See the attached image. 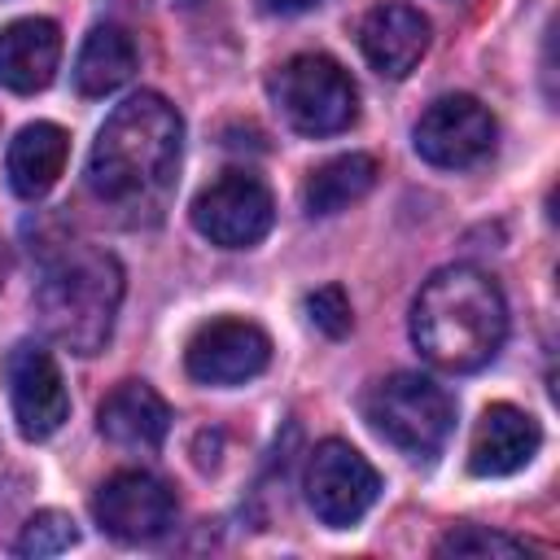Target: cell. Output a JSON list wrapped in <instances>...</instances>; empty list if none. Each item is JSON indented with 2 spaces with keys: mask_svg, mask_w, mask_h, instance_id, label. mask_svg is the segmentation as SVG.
I'll return each instance as SVG.
<instances>
[{
  "mask_svg": "<svg viewBox=\"0 0 560 560\" xmlns=\"http://www.w3.org/2000/svg\"><path fill=\"white\" fill-rule=\"evenodd\" d=\"M136 61H140L136 39L122 26H114V22L92 26L83 48H79V57H74V88H79V96H109V92H118L136 74Z\"/></svg>",
  "mask_w": 560,
  "mask_h": 560,
  "instance_id": "17",
  "label": "cell"
},
{
  "mask_svg": "<svg viewBox=\"0 0 560 560\" xmlns=\"http://www.w3.org/2000/svg\"><path fill=\"white\" fill-rule=\"evenodd\" d=\"M508 337V302L494 276L472 262L438 267L411 302L416 350L446 372L486 368Z\"/></svg>",
  "mask_w": 560,
  "mask_h": 560,
  "instance_id": "2",
  "label": "cell"
},
{
  "mask_svg": "<svg viewBox=\"0 0 560 560\" xmlns=\"http://www.w3.org/2000/svg\"><path fill=\"white\" fill-rule=\"evenodd\" d=\"M494 136H499L494 114H490L477 96L451 92V96H438V101L420 114V122H416V131H411V144H416V153H420L429 166L468 171V166H477V162L490 158Z\"/></svg>",
  "mask_w": 560,
  "mask_h": 560,
  "instance_id": "7",
  "label": "cell"
},
{
  "mask_svg": "<svg viewBox=\"0 0 560 560\" xmlns=\"http://www.w3.org/2000/svg\"><path fill=\"white\" fill-rule=\"evenodd\" d=\"M542 446V429L529 411L512 407V402H490L472 429V446H468V468L477 477H508L521 472Z\"/></svg>",
  "mask_w": 560,
  "mask_h": 560,
  "instance_id": "13",
  "label": "cell"
},
{
  "mask_svg": "<svg viewBox=\"0 0 560 560\" xmlns=\"http://www.w3.org/2000/svg\"><path fill=\"white\" fill-rule=\"evenodd\" d=\"M79 542V529H74V521L66 516V512H35L26 525H22V534H18V551L22 556H57V551H66V547H74Z\"/></svg>",
  "mask_w": 560,
  "mask_h": 560,
  "instance_id": "20",
  "label": "cell"
},
{
  "mask_svg": "<svg viewBox=\"0 0 560 560\" xmlns=\"http://www.w3.org/2000/svg\"><path fill=\"white\" fill-rule=\"evenodd\" d=\"M179 4H192V0H179Z\"/></svg>",
  "mask_w": 560,
  "mask_h": 560,
  "instance_id": "24",
  "label": "cell"
},
{
  "mask_svg": "<svg viewBox=\"0 0 560 560\" xmlns=\"http://www.w3.org/2000/svg\"><path fill=\"white\" fill-rule=\"evenodd\" d=\"M66 158H70V136H66L57 122H26V127L9 140V153H4L9 188H13L22 201L44 197V192L61 179Z\"/></svg>",
  "mask_w": 560,
  "mask_h": 560,
  "instance_id": "16",
  "label": "cell"
},
{
  "mask_svg": "<svg viewBox=\"0 0 560 560\" xmlns=\"http://www.w3.org/2000/svg\"><path fill=\"white\" fill-rule=\"evenodd\" d=\"M319 0H262V9L267 13H306V9H315Z\"/></svg>",
  "mask_w": 560,
  "mask_h": 560,
  "instance_id": "22",
  "label": "cell"
},
{
  "mask_svg": "<svg viewBox=\"0 0 560 560\" xmlns=\"http://www.w3.org/2000/svg\"><path fill=\"white\" fill-rule=\"evenodd\" d=\"M276 223V201L267 184L249 171H223L214 184H206L192 201V228L223 249H249L258 245Z\"/></svg>",
  "mask_w": 560,
  "mask_h": 560,
  "instance_id": "6",
  "label": "cell"
},
{
  "mask_svg": "<svg viewBox=\"0 0 560 560\" xmlns=\"http://www.w3.org/2000/svg\"><path fill=\"white\" fill-rule=\"evenodd\" d=\"M433 551L438 556H529L534 547L525 538L499 534L490 525H455L446 538H438Z\"/></svg>",
  "mask_w": 560,
  "mask_h": 560,
  "instance_id": "19",
  "label": "cell"
},
{
  "mask_svg": "<svg viewBox=\"0 0 560 560\" xmlns=\"http://www.w3.org/2000/svg\"><path fill=\"white\" fill-rule=\"evenodd\" d=\"M96 424L122 451H158L166 442V429H171V407L153 385L122 381L105 394Z\"/></svg>",
  "mask_w": 560,
  "mask_h": 560,
  "instance_id": "14",
  "label": "cell"
},
{
  "mask_svg": "<svg viewBox=\"0 0 560 560\" xmlns=\"http://www.w3.org/2000/svg\"><path fill=\"white\" fill-rule=\"evenodd\" d=\"M306 315H311V324H315L319 332H328V337H346L350 324H354V315H350V298H346L337 284L315 289V293L306 298Z\"/></svg>",
  "mask_w": 560,
  "mask_h": 560,
  "instance_id": "21",
  "label": "cell"
},
{
  "mask_svg": "<svg viewBox=\"0 0 560 560\" xmlns=\"http://www.w3.org/2000/svg\"><path fill=\"white\" fill-rule=\"evenodd\" d=\"M4 372H9V402H13V420H18L22 438H31V442L52 438L70 416V394H66L57 359L48 350L22 341L9 350Z\"/></svg>",
  "mask_w": 560,
  "mask_h": 560,
  "instance_id": "11",
  "label": "cell"
},
{
  "mask_svg": "<svg viewBox=\"0 0 560 560\" xmlns=\"http://www.w3.org/2000/svg\"><path fill=\"white\" fill-rule=\"evenodd\" d=\"M4 276H9V249H4V241H0V289H4Z\"/></svg>",
  "mask_w": 560,
  "mask_h": 560,
  "instance_id": "23",
  "label": "cell"
},
{
  "mask_svg": "<svg viewBox=\"0 0 560 560\" xmlns=\"http://www.w3.org/2000/svg\"><path fill=\"white\" fill-rule=\"evenodd\" d=\"M271 96L284 114V122L302 136H337L359 118V88L346 74L341 61L324 52H298L289 57L276 79Z\"/></svg>",
  "mask_w": 560,
  "mask_h": 560,
  "instance_id": "5",
  "label": "cell"
},
{
  "mask_svg": "<svg viewBox=\"0 0 560 560\" xmlns=\"http://www.w3.org/2000/svg\"><path fill=\"white\" fill-rule=\"evenodd\" d=\"M359 48L376 74L407 79L429 48V18L411 4H398V0L372 4L359 22Z\"/></svg>",
  "mask_w": 560,
  "mask_h": 560,
  "instance_id": "12",
  "label": "cell"
},
{
  "mask_svg": "<svg viewBox=\"0 0 560 560\" xmlns=\"http://www.w3.org/2000/svg\"><path fill=\"white\" fill-rule=\"evenodd\" d=\"M61 61V31L48 18H18L0 31V83L9 92H44Z\"/></svg>",
  "mask_w": 560,
  "mask_h": 560,
  "instance_id": "15",
  "label": "cell"
},
{
  "mask_svg": "<svg viewBox=\"0 0 560 560\" xmlns=\"http://www.w3.org/2000/svg\"><path fill=\"white\" fill-rule=\"evenodd\" d=\"M118 306H122V267L109 249L66 245L44 262L35 284V311L57 346L74 354L105 350Z\"/></svg>",
  "mask_w": 560,
  "mask_h": 560,
  "instance_id": "3",
  "label": "cell"
},
{
  "mask_svg": "<svg viewBox=\"0 0 560 560\" xmlns=\"http://www.w3.org/2000/svg\"><path fill=\"white\" fill-rule=\"evenodd\" d=\"M381 494V472L341 438H328L311 451L306 459V503L311 512L332 525L346 529L354 521L368 516V508Z\"/></svg>",
  "mask_w": 560,
  "mask_h": 560,
  "instance_id": "8",
  "label": "cell"
},
{
  "mask_svg": "<svg viewBox=\"0 0 560 560\" xmlns=\"http://www.w3.org/2000/svg\"><path fill=\"white\" fill-rule=\"evenodd\" d=\"M184 118L162 92H136L101 122L88 153V188L101 206L140 219L158 214L175 188Z\"/></svg>",
  "mask_w": 560,
  "mask_h": 560,
  "instance_id": "1",
  "label": "cell"
},
{
  "mask_svg": "<svg viewBox=\"0 0 560 560\" xmlns=\"http://www.w3.org/2000/svg\"><path fill=\"white\" fill-rule=\"evenodd\" d=\"M381 166L376 158L368 153H341V158H328L324 166H315L302 184V206L306 214H337L346 206H354L359 197L372 192Z\"/></svg>",
  "mask_w": 560,
  "mask_h": 560,
  "instance_id": "18",
  "label": "cell"
},
{
  "mask_svg": "<svg viewBox=\"0 0 560 560\" xmlns=\"http://www.w3.org/2000/svg\"><path fill=\"white\" fill-rule=\"evenodd\" d=\"M96 525L118 542H149L162 538L175 521V494L166 481H158L144 468H118L101 481L92 499Z\"/></svg>",
  "mask_w": 560,
  "mask_h": 560,
  "instance_id": "9",
  "label": "cell"
},
{
  "mask_svg": "<svg viewBox=\"0 0 560 560\" xmlns=\"http://www.w3.org/2000/svg\"><path fill=\"white\" fill-rule=\"evenodd\" d=\"M267 363H271V337L236 315L201 324L184 350V368L201 385H245Z\"/></svg>",
  "mask_w": 560,
  "mask_h": 560,
  "instance_id": "10",
  "label": "cell"
},
{
  "mask_svg": "<svg viewBox=\"0 0 560 560\" xmlns=\"http://www.w3.org/2000/svg\"><path fill=\"white\" fill-rule=\"evenodd\" d=\"M363 420L402 455L433 459L455 429V402L438 381L420 372H394L363 394Z\"/></svg>",
  "mask_w": 560,
  "mask_h": 560,
  "instance_id": "4",
  "label": "cell"
}]
</instances>
